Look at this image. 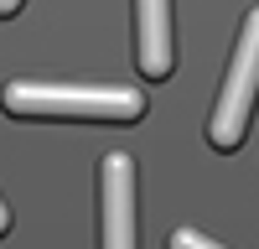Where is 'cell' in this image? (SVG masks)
I'll return each instance as SVG.
<instances>
[{
	"instance_id": "obj_4",
	"label": "cell",
	"mask_w": 259,
	"mask_h": 249,
	"mask_svg": "<svg viewBox=\"0 0 259 249\" xmlns=\"http://www.w3.org/2000/svg\"><path fill=\"white\" fill-rule=\"evenodd\" d=\"M135 68L145 73V83H166L177 68L171 0H135Z\"/></svg>"
},
{
	"instance_id": "obj_3",
	"label": "cell",
	"mask_w": 259,
	"mask_h": 249,
	"mask_svg": "<svg viewBox=\"0 0 259 249\" xmlns=\"http://www.w3.org/2000/svg\"><path fill=\"white\" fill-rule=\"evenodd\" d=\"M99 249H135V161L124 151L99 161Z\"/></svg>"
},
{
	"instance_id": "obj_5",
	"label": "cell",
	"mask_w": 259,
	"mask_h": 249,
	"mask_svg": "<svg viewBox=\"0 0 259 249\" xmlns=\"http://www.w3.org/2000/svg\"><path fill=\"white\" fill-rule=\"evenodd\" d=\"M166 249H223V244H212L207 234H197V228H177V234L166 239Z\"/></svg>"
},
{
	"instance_id": "obj_2",
	"label": "cell",
	"mask_w": 259,
	"mask_h": 249,
	"mask_svg": "<svg viewBox=\"0 0 259 249\" xmlns=\"http://www.w3.org/2000/svg\"><path fill=\"white\" fill-rule=\"evenodd\" d=\"M254 99H259V6L244 16V26H239V47H233V57H228L223 94H218L212 119H207L212 151H239V145H244Z\"/></svg>"
},
{
	"instance_id": "obj_6",
	"label": "cell",
	"mask_w": 259,
	"mask_h": 249,
	"mask_svg": "<svg viewBox=\"0 0 259 249\" xmlns=\"http://www.w3.org/2000/svg\"><path fill=\"white\" fill-rule=\"evenodd\" d=\"M21 11V0H0V21H6V16H16Z\"/></svg>"
},
{
	"instance_id": "obj_7",
	"label": "cell",
	"mask_w": 259,
	"mask_h": 249,
	"mask_svg": "<svg viewBox=\"0 0 259 249\" xmlns=\"http://www.w3.org/2000/svg\"><path fill=\"white\" fill-rule=\"evenodd\" d=\"M6 228H11V208L0 202V239H6Z\"/></svg>"
},
{
	"instance_id": "obj_1",
	"label": "cell",
	"mask_w": 259,
	"mask_h": 249,
	"mask_svg": "<svg viewBox=\"0 0 259 249\" xmlns=\"http://www.w3.org/2000/svg\"><path fill=\"white\" fill-rule=\"evenodd\" d=\"M0 109L21 119H78V124H135L145 114L140 89L114 83H6Z\"/></svg>"
}]
</instances>
